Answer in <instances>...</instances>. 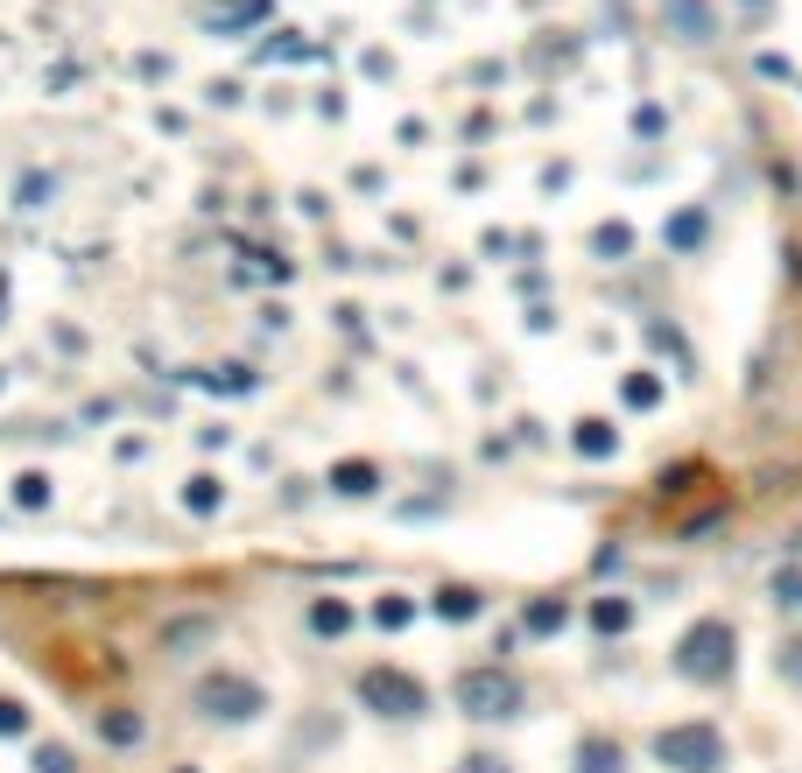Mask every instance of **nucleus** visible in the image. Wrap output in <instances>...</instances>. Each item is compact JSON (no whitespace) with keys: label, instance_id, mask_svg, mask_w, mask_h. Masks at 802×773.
<instances>
[{"label":"nucleus","instance_id":"f257e3e1","mask_svg":"<svg viewBox=\"0 0 802 773\" xmlns=\"http://www.w3.org/2000/svg\"><path fill=\"white\" fill-rule=\"evenodd\" d=\"M367 696H373V703H401V718H409V710H423V689L401 682V675H367Z\"/></svg>","mask_w":802,"mask_h":773},{"label":"nucleus","instance_id":"f03ea898","mask_svg":"<svg viewBox=\"0 0 802 773\" xmlns=\"http://www.w3.org/2000/svg\"><path fill=\"white\" fill-rule=\"evenodd\" d=\"M507 682H493V675H479V682H465V703H507Z\"/></svg>","mask_w":802,"mask_h":773}]
</instances>
